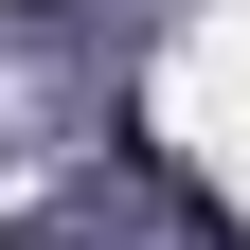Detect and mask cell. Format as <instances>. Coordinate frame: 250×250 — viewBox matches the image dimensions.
Listing matches in <instances>:
<instances>
[{"label": "cell", "mask_w": 250, "mask_h": 250, "mask_svg": "<svg viewBox=\"0 0 250 250\" xmlns=\"http://www.w3.org/2000/svg\"><path fill=\"white\" fill-rule=\"evenodd\" d=\"M0 250H18V232H0Z\"/></svg>", "instance_id": "1"}]
</instances>
